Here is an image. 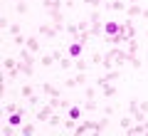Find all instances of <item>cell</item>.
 Wrapping results in <instances>:
<instances>
[{
    "label": "cell",
    "mask_w": 148,
    "mask_h": 136,
    "mask_svg": "<svg viewBox=\"0 0 148 136\" xmlns=\"http://www.w3.org/2000/svg\"><path fill=\"white\" fill-rule=\"evenodd\" d=\"M106 55L114 59V67H119V69H123V67L128 64V52H123V50H119V47L106 50Z\"/></svg>",
    "instance_id": "1"
},
{
    "label": "cell",
    "mask_w": 148,
    "mask_h": 136,
    "mask_svg": "<svg viewBox=\"0 0 148 136\" xmlns=\"http://www.w3.org/2000/svg\"><path fill=\"white\" fill-rule=\"evenodd\" d=\"M121 77H123V69L114 67V69H109V72H106L104 77H99V79H96V87H106V84L116 82V79H121Z\"/></svg>",
    "instance_id": "2"
},
{
    "label": "cell",
    "mask_w": 148,
    "mask_h": 136,
    "mask_svg": "<svg viewBox=\"0 0 148 136\" xmlns=\"http://www.w3.org/2000/svg\"><path fill=\"white\" fill-rule=\"evenodd\" d=\"M37 35H40V37H47V40H57L59 32H57V27H54V25H49V22H42V25L37 27Z\"/></svg>",
    "instance_id": "3"
},
{
    "label": "cell",
    "mask_w": 148,
    "mask_h": 136,
    "mask_svg": "<svg viewBox=\"0 0 148 136\" xmlns=\"http://www.w3.org/2000/svg\"><path fill=\"white\" fill-rule=\"evenodd\" d=\"M52 114H54V106L47 101L45 106H40V109H37L35 116H37V121H49V116H52Z\"/></svg>",
    "instance_id": "4"
},
{
    "label": "cell",
    "mask_w": 148,
    "mask_h": 136,
    "mask_svg": "<svg viewBox=\"0 0 148 136\" xmlns=\"http://www.w3.org/2000/svg\"><path fill=\"white\" fill-rule=\"evenodd\" d=\"M119 32H121V22H114V20L104 22V37H114Z\"/></svg>",
    "instance_id": "5"
},
{
    "label": "cell",
    "mask_w": 148,
    "mask_h": 136,
    "mask_svg": "<svg viewBox=\"0 0 148 136\" xmlns=\"http://www.w3.org/2000/svg\"><path fill=\"white\" fill-rule=\"evenodd\" d=\"M40 89H42V94H45V97H62V89L54 87V84H49V82H45Z\"/></svg>",
    "instance_id": "6"
},
{
    "label": "cell",
    "mask_w": 148,
    "mask_h": 136,
    "mask_svg": "<svg viewBox=\"0 0 148 136\" xmlns=\"http://www.w3.org/2000/svg\"><path fill=\"white\" fill-rule=\"evenodd\" d=\"M45 10H64V0H42Z\"/></svg>",
    "instance_id": "7"
},
{
    "label": "cell",
    "mask_w": 148,
    "mask_h": 136,
    "mask_svg": "<svg viewBox=\"0 0 148 136\" xmlns=\"http://www.w3.org/2000/svg\"><path fill=\"white\" fill-rule=\"evenodd\" d=\"M86 131H94V121H91V119H84L82 124H77L74 134H86Z\"/></svg>",
    "instance_id": "8"
},
{
    "label": "cell",
    "mask_w": 148,
    "mask_h": 136,
    "mask_svg": "<svg viewBox=\"0 0 148 136\" xmlns=\"http://www.w3.org/2000/svg\"><path fill=\"white\" fill-rule=\"evenodd\" d=\"M22 116H25V109H20V111H12V114H8V124H12V126H20V124H22Z\"/></svg>",
    "instance_id": "9"
},
{
    "label": "cell",
    "mask_w": 148,
    "mask_h": 136,
    "mask_svg": "<svg viewBox=\"0 0 148 136\" xmlns=\"http://www.w3.org/2000/svg\"><path fill=\"white\" fill-rule=\"evenodd\" d=\"M30 52H35V55H40V50H42V42L37 40V37H27V45H25Z\"/></svg>",
    "instance_id": "10"
},
{
    "label": "cell",
    "mask_w": 148,
    "mask_h": 136,
    "mask_svg": "<svg viewBox=\"0 0 148 136\" xmlns=\"http://www.w3.org/2000/svg\"><path fill=\"white\" fill-rule=\"evenodd\" d=\"M27 106H30V109L37 114V109L42 106V97H40V94H32V97H27Z\"/></svg>",
    "instance_id": "11"
},
{
    "label": "cell",
    "mask_w": 148,
    "mask_h": 136,
    "mask_svg": "<svg viewBox=\"0 0 148 136\" xmlns=\"http://www.w3.org/2000/svg\"><path fill=\"white\" fill-rule=\"evenodd\" d=\"M106 129H109V116H104V119L94 121V134H104Z\"/></svg>",
    "instance_id": "12"
},
{
    "label": "cell",
    "mask_w": 148,
    "mask_h": 136,
    "mask_svg": "<svg viewBox=\"0 0 148 136\" xmlns=\"http://www.w3.org/2000/svg\"><path fill=\"white\" fill-rule=\"evenodd\" d=\"M82 50H84V45H79V42H69V57H74V59H77V57H79V55H82Z\"/></svg>",
    "instance_id": "13"
},
{
    "label": "cell",
    "mask_w": 148,
    "mask_h": 136,
    "mask_svg": "<svg viewBox=\"0 0 148 136\" xmlns=\"http://www.w3.org/2000/svg\"><path fill=\"white\" fill-rule=\"evenodd\" d=\"M64 32H67L72 40H77V37H79V27H77V22H67V25H64Z\"/></svg>",
    "instance_id": "14"
},
{
    "label": "cell",
    "mask_w": 148,
    "mask_h": 136,
    "mask_svg": "<svg viewBox=\"0 0 148 136\" xmlns=\"http://www.w3.org/2000/svg\"><path fill=\"white\" fill-rule=\"evenodd\" d=\"M15 12L17 15H27V12H30V3H27V0H17L15 3Z\"/></svg>",
    "instance_id": "15"
},
{
    "label": "cell",
    "mask_w": 148,
    "mask_h": 136,
    "mask_svg": "<svg viewBox=\"0 0 148 136\" xmlns=\"http://www.w3.org/2000/svg\"><path fill=\"white\" fill-rule=\"evenodd\" d=\"M17 64H20V59H15V57H3V67H5V72H10V69H15Z\"/></svg>",
    "instance_id": "16"
},
{
    "label": "cell",
    "mask_w": 148,
    "mask_h": 136,
    "mask_svg": "<svg viewBox=\"0 0 148 136\" xmlns=\"http://www.w3.org/2000/svg\"><path fill=\"white\" fill-rule=\"evenodd\" d=\"M54 62H57V59H54V57H52L49 52H47V55H40V64H42L45 69H49V67H52Z\"/></svg>",
    "instance_id": "17"
},
{
    "label": "cell",
    "mask_w": 148,
    "mask_h": 136,
    "mask_svg": "<svg viewBox=\"0 0 148 136\" xmlns=\"http://www.w3.org/2000/svg\"><path fill=\"white\" fill-rule=\"evenodd\" d=\"M17 67H20V72L25 74V77H32V72H35V64H30V62H22V59H20V64H17Z\"/></svg>",
    "instance_id": "18"
},
{
    "label": "cell",
    "mask_w": 148,
    "mask_h": 136,
    "mask_svg": "<svg viewBox=\"0 0 148 136\" xmlns=\"http://www.w3.org/2000/svg\"><path fill=\"white\" fill-rule=\"evenodd\" d=\"M126 12H128V17H141V15H143V8L136 3V5H128Z\"/></svg>",
    "instance_id": "19"
},
{
    "label": "cell",
    "mask_w": 148,
    "mask_h": 136,
    "mask_svg": "<svg viewBox=\"0 0 148 136\" xmlns=\"http://www.w3.org/2000/svg\"><path fill=\"white\" fill-rule=\"evenodd\" d=\"M32 94H35V87H32L30 82H27V84H22V87H20V97H25V99H27V97H32Z\"/></svg>",
    "instance_id": "20"
},
{
    "label": "cell",
    "mask_w": 148,
    "mask_h": 136,
    "mask_svg": "<svg viewBox=\"0 0 148 136\" xmlns=\"http://www.w3.org/2000/svg\"><path fill=\"white\" fill-rule=\"evenodd\" d=\"M128 64H131V67L136 69V72L143 67V62H141V57H138V55H128Z\"/></svg>",
    "instance_id": "21"
},
{
    "label": "cell",
    "mask_w": 148,
    "mask_h": 136,
    "mask_svg": "<svg viewBox=\"0 0 148 136\" xmlns=\"http://www.w3.org/2000/svg\"><path fill=\"white\" fill-rule=\"evenodd\" d=\"M22 106L17 104V101H5V106H3V111H5V114H12V111H20Z\"/></svg>",
    "instance_id": "22"
},
{
    "label": "cell",
    "mask_w": 148,
    "mask_h": 136,
    "mask_svg": "<svg viewBox=\"0 0 148 136\" xmlns=\"http://www.w3.org/2000/svg\"><path fill=\"white\" fill-rule=\"evenodd\" d=\"M101 94H104V99L116 97V87H114V84H106V87H101Z\"/></svg>",
    "instance_id": "23"
},
{
    "label": "cell",
    "mask_w": 148,
    "mask_h": 136,
    "mask_svg": "<svg viewBox=\"0 0 148 136\" xmlns=\"http://www.w3.org/2000/svg\"><path fill=\"white\" fill-rule=\"evenodd\" d=\"M74 69H77V72H86V69H89V62H86V59H74Z\"/></svg>",
    "instance_id": "24"
},
{
    "label": "cell",
    "mask_w": 148,
    "mask_h": 136,
    "mask_svg": "<svg viewBox=\"0 0 148 136\" xmlns=\"http://www.w3.org/2000/svg\"><path fill=\"white\" fill-rule=\"evenodd\" d=\"M119 124H121V129H123V131H128V129L133 126V116H131V114H126L121 121H119Z\"/></svg>",
    "instance_id": "25"
},
{
    "label": "cell",
    "mask_w": 148,
    "mask_h": 136,
    "mask_svg": "<svg viewBox=\"0 0 148 136\" xmlns=\"http://www.w3.org/2000/svg\"><path fill=\"white\" fill-rule=\"evenodd\" d=\"M128 114H138V99H136V97H131V99H128Z\"/></svg>",
    "instance_id": "26"
},
{
    "label": "cell",
    "mask_w": 148,
    "mask_h": 136,
    "mask_svg": "<svg viewBox=\"0 0 148 136\" xmlns=\"http://www.w3.org/2000/svg\"><path fill=\"white\" fill-rule=\"evenodd\" d=\"M35 131H37V126L32 124V121H27V124H22V134H25V136H32Z\"/></svg>",
    "instance_id": "27"
},
{
    "label": "cell",
    "mask_w": 148,
    "mask_h": 136,
    "mask_svg": "<svg viewBox=\"0 0 148 136\" xmlns=\"http://www.w3.org/2000/svg\"><path fill=\"white\" fill-rule=\"evenodd\" d=\"M12 45H15V47H25V45H27V37L25 35H15V37H12Z\"/></svg>",
    "instance_id": "28"
},
{
    "label": "cell",
    "mask_w": 148,
    "mask_h": 136,
    "mask_svg": "<svg viewBox=\"0 0 148 136\" xmlns=\"http://www.w3.org/2000/svg\"><path fill=\"white\" fill-rule=\"evenodd\" d=\"M128 55H138V40H136V37L128 40Z\"/></svg>",
    "instance_id": "29"
},
{
    "label": "cell",
    "mask_w": 148,
    "mask_h": 136,
    "mask_svg": "<svg viewBox=\"0 0 148 136\" xmlns=\"http://www.w3.org/2000/svg\"><path fill=\"white\" fill-rule=\"evenodd\" d=\"M69 119H74V121L82 119V109L79 106H69Z\"/></svg>",
    "instance_id": "30"
},
{
    "label": "cell",
    "mask_w": 148,
    "mask_h": 136,
    "mask_svg": "<svg viewBox=\"0 0 148 136\" xmlns=\"http://www.w3.org/2000/svg\"><path fill=\"white\" fill-rule=\"evenodd\" d=\"M72 79H74V84H77V87H82V84H86V72H79L77 77H72Z\"/></svg>",
    "instance_id": "31"
},
{
    "label": "cell",
    "mask_w": 148,
    "mask_h": 136,
    "mask_svg": "<svg viewBox=\"0 0 148 136\" xmlns=\"http://www.w3.org/2000/svg\"><path fill=\"white\" fill-rule=\"evenodd\" d=\"M59 67H62V69H69V67H74V57H67V59H59Z\"/></svg>",
    "instance_id": "32"
},
{
    "label": "cell",
    "mask_w": 148,
    "mask_h": 136,
    "mask_svg": "<svg viewBox=\"0 0 148 136\" xmlns=\"http://www.w3.org/2000/svg\"><path fill=\"white\" fill-rule=\"evenodd\" d=\"M84 109H86V111H96V109H99L96 99H86V101H84Z\"/></svg>",
    "instance_id": "33"
},
{
    "label": "cell",
    "mask_w": 148,
    "mask_h": 136,
    "mask_svg": "<svg viewBox=\"0 0 148 136\" xmlns=\"http://www.w3.org/2000/svg\"><path fill=\"white\" fill-rule=\"evenodd\" d=\"M104 62V52H91V64H101Z\"/></svg>",
    "instance_id": "34"
},
{
    "label": "cell",
    "mask_w": 148,
    "mask_h": 136,
    "mask_svg": "<svg viewBox=\"0 0 148 136\" xmlns=\"http://www.w3.org/2000/svg\"><path fill=\"white\" fill-rule=\"evenodd\" d=\"M59 124H64V119H62L59 114H52V116H49V126H59Z\"/></svg>",
    "instance_id": "35"
},
{
    "label": "cell",
    "mask_w": 148,
    "mask_h": 136,
    "mask_svg": "<svg viewBox=\"0 0 148 136\" xmlns=\"http://www.w3.org/2000/svg\"><path fill=\"white\" fill-rule=\"evenodd\" d=\"M82 3H84L86 8H99V5H104L106 0H82Z\"/></svg>",
    "instance_id": "36"
},
{
    "label": "cell",
    "mask_w": 148,
    "mask_h": 136,
    "mask_svg": "<svg viewBox=\"0 0 148 136\" xmlns=\"http://www.w3.org/2000/svg\"><path fill=\"white\" fill-rule=\"evenodd\" d=\"M77 129V121L74 119H64V131H74Z\"/></svg>",
    "instance_id": "37"
},
{
    "label": "cell",
    "mask_w": 148,
    "mask_h": 136,
    "mask_svg": "<svg viewBox=\"0 0 148 136\" xmlns=\"http://www.w3.org/2000/svg\"><path fill=\"white\" fill-rule=\"evenodd\" d=\"M89 20H91V22H104V20H101V12L96 10V8H94V10H91V15H89Z\"/></svg>",
    "instance_id": "38"
},
{
    "label": "cell",
    "mask_w": 148,
    "mask_h": 136,
    "mask_svg": "<svg viewBox=\"0 0 148 136\" xmlns=\"http://www.w3.org/2000/svg\"><path fill=\"white\" fill-rule=\"evenodd\" d=\"M0 27H3L5 32H8V27H10V20H8V15H5V12L0 15Z\"/></svg>",
    "instance_id": "39"
},
{
    "label": "cell",
    "mask_w": 148,
    "mask_h": 136,
    "mask_svg": "<svg viewBox=\"0 0 148 136\" xmlns=\"http://www.w3.org/2000/svg\"><path fill=\"white\" fill-rule=\"evenodd\" d=\"M8 32H10L12 37H15V35H20V25H17V22H12V25L8 27Z\"/></svg>",
    "instance_id": "40"
},
{
    "label": "cell",
    "mask_w": 148,
    "mask_h": 136,
    "mask_svg": "<svg viewBox=\"0 0 148 136\" xmlns=\"http://www.w3.org/2000/svg\"><path fill=\"white\" fill-rule=\"evenodd\" d=\"M86 99H96V89L94 87H86Z\"/></svg>",
    "instance_id": "41"
},
{
    "label": "cell",
    "mask_w": 148,
    "mask_h": 136,
    "mask_svg": "<svg viewBox=\"0 0 148 136\" xmlns=\"http://www.w3.org/2000/svg\"><path fill=\"white\" fill-rule=\"evenodd\" d=\"M114 111H116V106H111V104H106V106H104V116H111Z\"/></svg>",
    "instance_id": "42"
},
{
    "label": "cell",
    "mask_w": 148,
    "mask_h": 136,
    "mask_svg": "<svg viewBox=\"0 0 148 136\" xmlns=\"http://www.w3.org/2000/svg\"><path fill=\"white\" fill-rule=\"evenodd\" d=\"M12 134V124H5L3 126V136H10Z\"/></svg>",
    "instance_id": "43"
},
{
    "label": "cell",
    "mask_w": 148,
    "mask_h": 136,
    "mask_svg": "<svg viewBox=\"0 0 148 136\" xmlns=\"http://www.w3.org/2000/svg\"><path fill=\"white\" fill-rule=\"evenodd\" d=\"M138 109H141L143 114H148V101H138Z\"/></svg>",
    "instance_id": "44"
},
{
    "label": "cell",
    "mask_w": 148,
    "mask_h": 136,
    "mask_svg": "<svg viewBox=\"0 0 148 136\" xmlns=\"http://www.w3.org/2000/svg\"><path fill=\"white\" fill-rule=\"evenodd\" d=\"M52 57H54V59H62V57H64V50H54Z\"/></svg>",
    "instance_id": "45"
},
{
    "label": "cell",
    "mask_w": 148,
    "mask_h": 136,
    "mask_svg": "<svg viewBox=\"0 0 148 136\" xmlns=\"http://www.w3.org/2000/svg\"><path fill=\"white\" fill-rule=\"evenodd\" d=\"M72 106V99H62V104H59V109H69Z\"/></svg>",
    "instance_id": "46"
},
{
    "label": "cell",
    "mask_w": 148,
    "mask_h": 136,
    "mask_svg": "<svg viewBox=\"0 0 148 136\" xmlns=\"http://www.w3.org/2000/svg\"><path fill=\"white\" fill-rule=\"evenodd\" d=\"M64 87H67V89H74L77 84H74V79H64Z\"/></svg>",
    "instance_id": "47"
},
{
    "label": "cell",
    "mask_w": 148,
    "mask_h": 136,
    "mask_svg": "<svg viewBox=\"0 0 148 136\" xmlns=\"http://www.w3.org/2000/svg\"><path fill=\"white\" fill-rule=\"evenodd\" d=\"M72 5H74V0H64V8H69V10H72Z\"/></svg>",
    "instance_id": "48"
},
{
    "label": "cell",
    "mask_w": 148,
    "mask_h": 136,
    "mask_svg": "<svg viewBox=\"0 0 148 136\" xmlns=\"http://www.w3.org/2000/svg\"><path fill=\"white\" fill-rule=\"evenodd\" d=\"M126 3H128V5H136V3H138V0H126Z\"/></svg>",
    "instance_id": "49"
},
{
    "label": "cell",
    "mask_w": 148,
    "mask_h": 136,
    "mask_svg": "<svg viewBox=\"0 0 148 136\" xmlns=\"http://www.w3.org/2000/svg\"><path fill=\"white\" fill-rule=\"evenodd\" d=\"M146 37H148V30H146Z\"/></svg>",
    "instance_id": "50"
},
{
    "label": "cell",
    "mask_w": 148,
    "mask_h": 136,
    "mask_svg": "<svg viewBox=\"0 0 148 136\" xmlns=\"http://www.w3.org/2000/svg\"><path fill=\"white\" fill-rule=\"evenodd\" d=\"M15 3H17V0H15Z\"/></svg>",
    "instance_id": "51"
}]
</instances>
